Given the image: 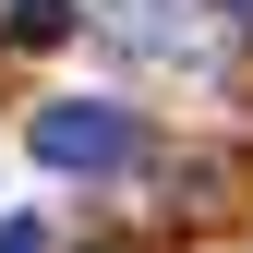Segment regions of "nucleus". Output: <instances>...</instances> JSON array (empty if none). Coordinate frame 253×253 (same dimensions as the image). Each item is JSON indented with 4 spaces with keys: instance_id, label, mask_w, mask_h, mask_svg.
<instances>
[{
    "instance_id": "nucleus-1",
    "label": "nucleus",
    "mask_w": 253,
    "mask_h": 253,
    "mask_svg": "<svg viewBox=\"0 0 253 253\" xmlns=\"http://www.w3.org/2000/svg\"><path fill=\"white\" fill-rule=\"evenodd\" d=\"M24 145H37V169H60V181H121V169L145 157V133H133L121 97H48Z\"/></svg>"
},
{
    "instance_id": "nucleus-2",
    "label": "nucleus",
    "mask_w": 253,
    "mask_h": 253,
    "mask_svg": "<svg viewBox=\"0 0 253 253\" xmlns=\"http://www.w3.org/2000/svg\"><path fill=\"white\" fill-rule=\"evenodd\" d=\"M0 24H12L24 48H60V37H73V24H84V0H12V12H0Z\"/></svg>"
},
{
    "instance_id": "nucleus-3",
    "label": "nucleus",
    "mask_w": 253,
    "mask_h": 253,
    "mask_svg": "<svg viewBox=\"0 0 253 253\" xmlns=\"http://www.w3.org/2000/svg\"><path fill=\"white\" fill-rule=\"evenodd\" d=\"M0 253H48V229L37 217H0Z\"/></svg>"
},
{
    "instance_id": "nucleus-4",
    "label": "nucleus",
    "mask_w": 253,
    "mask_h": 253,
    "mask_svg": "<svg viewBox=\"0 0 253 253\" xmlns=\"http://www.w3.org/2000/svg\"><path fill=\"white\" fill-rule=\"evenodd\" d=\"M205 12H253V0H205Z\"/></svg>"
}]
</instances>
